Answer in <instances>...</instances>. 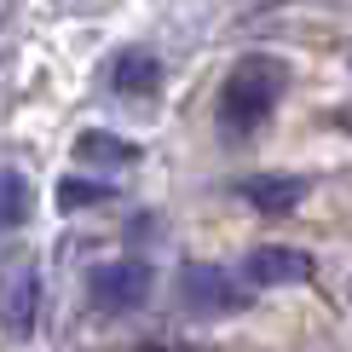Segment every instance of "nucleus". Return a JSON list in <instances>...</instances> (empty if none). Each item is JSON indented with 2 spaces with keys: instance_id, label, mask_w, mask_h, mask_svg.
<instances>
[{
  "instance_id": "obj_11",
  "label": "nucleus",
  "mask_w": 352,
  "mask_h": 352,
  "mask_svg": "<svg viewBox=\"0 0 352 352\" xmlns=\"http://www.w3.org/2000/svg\"><path fill=\"white\" fill-rule=\"evenodd\" d=\"M144 352H156V346H144Z\"/></svg>"
},
{
  "instance_id": "obj_3",
  "label": "nucleus",
  "mask_w": 352,
  "mask_h": 352,
  "mask_svg": "<svg viewBox=\"0 0 352 352\" xmlns=\"http://www.w3.org/2000/svg\"><path fill=\"white\" fill-rule=\"evenodd\" d=\"M185 300L197 306V312L226 318V312H243V306H248V283L231 277L226 266H190L185 272Z\"/></svg>"
},
{
  "instance_id": "obj_9",
  "label": "nucleus",
  "mask_w": 352,
  "mask_h": 352,
  "mask_svg": "<svg viewBox=\"0 0 352 352\" xmlns=\"http://www.w3.org/2000/svg\"><path fill=\"white\" fill-rule=\"evenodd\" d=\"M29 219V179L18 168H0V231H18Z\"/></svg>"
},
{
  "instance_id": "obj_4",
  "label": "nucleus",
  "mask_w": 352,
  "mask_h": 352,
  "mask_svg": "<svg viewBox=\"0 0 352 352\" xmlns=\"http://www.w3.org/2000/svg\"><path fill=\"white\" fill-rule=\"evenodd\" d=\"M306 272H312V254H306V248H289V243H260V248H248V260H243V283L248 289L300 283Z\"/></svg>"
},
{
  "instance_id": "obj_5",
  "label": "nucleus",
  "mask_w": 352,
  "mask_h": 352,
  "mask_svg": "<svg viewBox=\"0 0 352 352\" xmlns=\"http://www.w3.org/2000/svg\"><path fill=\"white\" fill-rule=\"evenodd\" d=\"M35 312H41L35 266H29V260H12V266L0 272V324H6V335H29L35 329Z\"/></svg>"
},
{
  "instance_id": "obj_2",
  "label": "nucleus",
  "mask_w": 352,
  "mask_h": 352,
  "mask_svg": "<svg viewBox=\"0 0 352 352\" xmlns=\"http://www.w3.org/2000/svg\"><path fill=\"white\" fill-rule=\"evenodd\" d=\"M151 295V266L144 260H110L93 272V306L98 312H139Z\"/></svg>"
},
{
  "instance_id": "obj_7",
  "label": "nucleus",
  "mask_w": 352,
  "mask_h": 352,
  "mask_svg": "<svg viewBox=\"0 0 352 352\" xmlns=\"http://www.w3.org/2000/svg\"><path fill=\"white\" fill-rule=\"evenodd\" d=\"M110 87H116V93H156V87H162V58H156L151 47H127V52H116Z\"/></svg>"
},
{
  "instance_id": "obj_1",
  "label": "nucleus",
  "mask_w": 352,
  "mask_h": 352,
  "mask_svg": "<svg viewBox=\"0 0 352 352\" xmlns=\"http://www.w3.org/2000/svg\"><path fill=\"white\" fill-rule=\"evenodd\" d=\"M289 87V64L272 52H248L231 64L226 87H219V122L231 127V133H248V127H260L266 116L277 110V98H283Z\"/></svg>"
},
{
  "instance_id": "obj_8",
  "label": "nucleus",
  "mask_w": 352,
  "mask_h": 352,
  "mask_svg": "<svg viewBox=\"0 0 352 352\" xmlns=\"http://www.w3.org/2000/svg\"><path fill=\"white\" fill-rule=\"evenodd\" d=\"M76 162H93V168H127V162H139V144L116 139V133H104V127H87V133L76 139Z\"/></svg>"
},
{
  "instance_id": "obj_6",
  "label": "nucleus",
  "mask_w": 352,
  "mask_h": 352,
  "mask_svg": "<svg viewBox=\"0 0 352 352\" xmlns=\"http://www.w3.org/2000/svg\"><path fill=\"white\" fill-rule=\"evenodd\" d=\"M243 197L254 202L260 214L277 219V214H289L306 197V179H300V173H254V179H243Z\"/></svg>"
},
{
  "instance_id": "obj_10",
  "label": "nucleus",
  "mask_w": 352,
  "mask_h": 352,
  "mask_svg": "<svg viewBox=\"0 0 352 352\" xmlns=\"http://www.w3.org/2000/svg\"><path fill=\"white\" fill-rule=\"evenodd\" d=\"M87 202H110V185L104 179H64L58 185V208H87Z\"/></svg>"
}]
</instances>
